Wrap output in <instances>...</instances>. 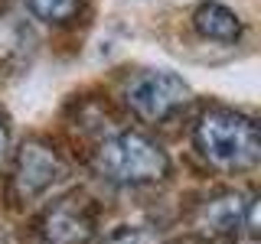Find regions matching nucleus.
I'll use <instances>...</instances> for the list:
<instances>
[{
  "label": "nucleus",
  "instance_id": "f257e3e1",
  "mask_svg": "<svg viewBox=\"0 0 261 244\" xmlns=\"http://www.w3.org/2000/svg\"><path fill=\"white\" fill-rule=\"evenodd\" d=\"M196 150L219 169L255 166L261 157V137L255 117L232 108H209L193 130Z\"/></svg>",
  "mask_w": 261,
  "mask_h": 244
},
{
  "label": "nucleus",
  "instance_id": "f03ea898",
  "mask_svg": "<svg viewBox=\"0 0 261 244\" xmlns=\"http://www.w3.org/2000/svg\"><path fill=\"white\" fill-rule=\"evenodd\" d=\"M95 169L114 186H150L170 173V157L147 134L121 130L95 150Z\"/></svg>",
  "mask_w": 261,
  "mask_h": 244
},
{
  "label": "nucleus",
  "instance_id": "7ed1b4c3",
  "mask_svg": "<svg viewBox=\"0 0 261 244\" xmlns=\"http://www.w3.org/2000/svg\"><path fill=\"white\" fill-rule=\"evenodd\" d=\"M190 101V85L170 69H147L127 85V104L144 120H163Z\"/></svg>",
  "mask_w": 261,
  "mask_h": 244
},
{
  "label": "nucleus",
  "instance_id": "20e7f679",
  "mask_svg": "<svg viewBox=\"0 0 261 244\" xmlns=\"http://www.w3.org/2000/svg\"><path fill=\"white\" fill-rule=\"evenodd\" d=\"M65 176V163L53 146L30 140L20 146L13 166V189L20 199H36V195L49 192L56 182Z\"/></svg>",
  "mask_w": 261,
  "mask_h": 244
},
{
  "label": "nucleus",
  "instance_id": "39448f33",
  "mask_svg": "<svg viewBox=\"0 0 261 244\" xmlns=\"http://www.w3.org/2000/svg\"><path fill=\"white\" fill-rule=\"evenodd\" d=\"M39 231L49 244H85L95 234V215L82 195H65L43 211Z\"/></svg>",
  "mask_w": 261,
  "mask_h": 244
},
{
  "label": "nucleus",
  "instance_id": "423d86ee",
  "mask_svg": "<svg viewBox=\"0 0 261 244\" xmlns=\"http://www.w3.org/2000/svg\"><path fill=\"white\" fill-rule=\"evenodd\" d=\"M196 231L206 238H225L239 228L255 225V199L242 192H222L216 199H206L196 208Z\"/></svg>",
  "mask_w": 261,
  "mask_h": 244
},
{
  "label": "nucleus",
  "instance_id": "0eeeda50",
  "mask_svg": "<svg viewBox=\"0 0 261 244\" xmlns=\"http://www.w3.org/2000/svg\"><path fill=\"white\" fill-rule=\"evenodd\" d=\"M193 26L199 36L212 39V43H235L242 36V16L219 0H206V4L196 7Z\"/></svg>",
  "mask_w": 261,
  "mask_h": 244
},
{
  "label": "nucleus",
  "instance_id": "6e6552de",
  "mask_svg": "<svg viewBox=\"0 0 261 244\" xmlns=\"http://www.w3.org/2000/svg\"><path fill=\"white\" fill-rule=\"evenodd\" d=\"M27 7L46 23H65L79 13V0H27Z\"/></svg>",
  "mask_w": 261,
  "mask_h": 244
},
{
  "label": "nucleus",
  "instance_id": "1a4fd4ad",
  "mask_svg": "<svg viewBox=\"0 0 261 244\" xmlns=\"http://www.w3.org/2000/svg\"><path fill=\"white\" fill-rule=\"evenodd\" d=\"M108 244H150V238H147L144 228H121V231L111 234Z\"/></svg>",
  "mask_w": 261,
  "mask_h": 244
},
{
  "label": "nucleus",
  "instance_id": "9d476101",
  "mask_svg": "<svg viewBox=\"0 0 261 244\" xmlns=\"http://www.w3.org/2000/svg\"><path fill=\"white\" fill-rule=\"evenodd\" d=\"M7 143H10V134H7L4 117H0V160H4V153H7Z\"/></svg>",
  "mask_w": 261,
  "mask_h": 244
}]
</instances>
